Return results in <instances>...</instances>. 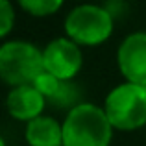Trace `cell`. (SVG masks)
Wrapping results in <instances>:
<instances>
[{
  "label": "cell",
  "mask_w": 146,
  "mask_h": 146,
  "mask_svg": "<svg viewBox=\"0 0 146 146\" xmlns=\"http://www.w3.org/2000/svg\"><path fill=\"white\" fill-rule=\"evenodd\" d=\"M0 146H7V144H6V139H4V137L0 139Z\"/></svg>",
  "instance_id": "12"
},
{
  "label": "cell",
  "mask_w": 146,
  "mask_h": 146,
  "mask_svg": "<svg viewBox=\"0 0 146 146\" xmlns=\"http://www.w3.org/2000/svg\"><path fill=\"white\" fill-rule=\"evenodd\" d=\"M63 83L65 82H61V80H57L56 76H52V74H48L46 70H43L39 76H37V80L33 82V87L46 98V102H52V100L59 94Z\"/></svg>",
  "instance_id": "10"
},
{
  "label": "cell",
  "mask_w": 146,
  "mask_h": 146,
  "mask_svg": "<svg viewBox=\"0 0 146 146\" xmlns=\"http://www.w3.org/2000/svg\"><path fill=\"white\" fill-rule=\"evenodd\" d=\"M104 111L115 131H135L146 126V87L122 82L104 98Z\"/></svg>",
  "instance_id": "4"
},
{
  "label": "cell",
  "mask_w": 146,
  "mask_h": 146,
  "mask_svg": "<svg viewBox=\"0 0 146 146\" xmlns=\"http://www.w3.org/2000/svg\"><path fill=\"white\" fill-rule=\"evenodd\" d=\"M43 65L61 82H72L83 68V50L67 35L54 37L43 48Z\"/></svg>",
  "instance_id": "5"
},
{
  "label": "cell",
  "mask_w": 146,
  "mask_h": 146,
  "mask_svg": "<svg viewBox=\"0 0 146 146\" xmlns=\"http://www.w3.org/2000/svg\"><path fill=\"white\" fill-rule=\"evenodd\" d=\"M28 146H63V124L50 115H41L24 124Z\"/></svg>",
  "instance_id": "8"
},
{
  "label": "cell",
  "mask_w": 146,
  "mask_h": 146,
  "mask_svg": "<svg viewBox=\"0 0 146 146\" xmlns=\"http://www.w3.org/2000/svg\"><path fill=\"white\" fill-rule=\"evenodd\" d=\"M15 28V6L11 0H0V37H6Z\"/></svg>",
  "instance_id": "11"
},
{
  "label": "cell",
  "mask_w": 146,
  "mask_h": 146,
  "mask_svg": "<svg viewBox=\"0 0 146 146\" xmlns=\"http://www.w3.org/2000/svg\"><path fill=\"white\" fill-rule=\"evenodd\" d=\"M117 68L124 82L146 87V30L131 32L117 48Z\"/></svg>",
  "instance_id": "6"
},
{
  "label": "cell",
  "mask_w": 146,
  "mask_h": 146,
  "mask_svg": "<svg viewBox=\"0 0 146 146\" xmlns=\"http://www.w3.org/2000/svg\"><path fill=\"white\" fill-rule=\"evenodd\" d=\"M61 124L63 146H111L115 128L98 104H76L67 111Z\"/></svg>",
  "instance_id": "1"
},
{
  "label": "cell",
  "mask_w": 146,
  "mask_h": 146,
  "mask_svg": "<svg viewBox=\"0 0 146 146\" xmlns=\"http://www.w3.org/2000/svg\"><path fill=\"white\" fill-rule=\"evenodd\" d=\"M15 4L30 17L46 19L56 15L63 7L65 0H15Z\"/></svg>",
  "instance_id": "9"
},
{
  "label": "cell",
  "mask_w": 146,
  "mask_h": 146,
  "mask_svg": "<svg viewBox=\"0 0 146 146\" xmlns=\"http://www.w3.org/2000/svg\"><path fill=\"white\" fill-rule=\"evenodd\" d=\"M46 98L33 85H21L9 89L6 96V111L13 120L28 124L33 118L44 115Z\"/></svg>",
  "instance_id": "7"
},
{
  "label": "cell",
  "mask_w": 146,
  "mask_h": 146,
  "mask_svg": "<svg viewBox=\"0 0 146 146\" xmlns=\"http://www.w3.org/2000/svg\"><path fill=\"white\" fill-rule=\"evenodd\" d=\"M65 35L82 48H96L111 39L115 19L107 7L100 4H78L63 21Z\"/></svg>",
  "instance_id": "2"
},
{
  "label": "cell",
  "mask_w": 146,
  "mask_h": 146,
  "mask_svg": "<svg viewBox=\"0 0 146 146\" xmlns=\"http://www.w3.org/2000/svg\"><path fill=\"white\" fill-rule=\"evenodd\" d=\"M44 70L43 48L26 39H6L0 46V78L7 87L33 85Z\"/></svg>",
  "instance_id": "3"
}]
</instances>
